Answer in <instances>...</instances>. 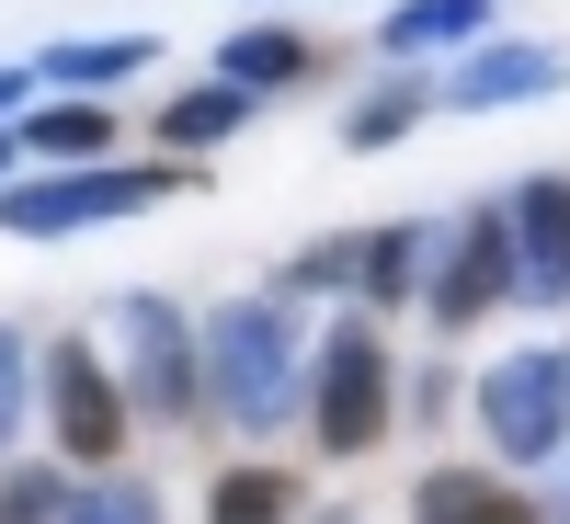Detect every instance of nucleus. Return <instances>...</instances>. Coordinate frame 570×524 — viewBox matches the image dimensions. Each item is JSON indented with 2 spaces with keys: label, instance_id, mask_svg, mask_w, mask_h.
<instances>
[{
  "label": "nucleus",
  "instance_id": "f257e3e1",
  "mask_svg": "<svg viewBox=\"0 0 570 524\" xmlns=\"http://www.w3.org/2000/svg\"><path fill=\"white\" fill-rule=\"evenodd\" d=\"M195 354H206V411H228L240 434H274V422L308 411V319H297L285 285L228 297V308L195 330Z\"/></svg>",
  "mask_w": 570,
  "mask_h": 524
},
{
  "label": "nucleus",
  "instance_id": "f03ea898",
  "mask_svg": "<svg viewBox=\"0 0 570 524\" xmlns=\"http://www.w3.org/2000/svg\"><path fill=\"white\" fill-rule=\"evenodd\" d=\"M104 343H115V388H126L137 422H195L206 411L195 319H183L160 285H115V297H104Z\"/></svg>",
  "mask_w": 570,
  "mask_h": 524
},
{
  "label": "nucleus",
  "instance_id": "7ed1b4c3",
  "mask_svg": "<svg viewBox=\"0 0 570 524\" xmlns=\"http://www.w3.org/2000/svg\"><path fill=\"white\" fill-rule=\"evenodd\" d=\"M400 365L389 343H376V308H343L320 330V354H308V434L320 456H365V445H389V422H400Z\"/></svg>",
  "mask_w": 570,
  "mask_h": 524
},
{
  "label": "nucleus",
  "instance_id": "20e7f679",
  "mask_svg": "<svg viewBox=\"0 0 570 524\" xmlns=\"http://www.w3.org/2000/svg\"><path fill=\"white\" fill-rule=\"evenodd\" d=\"M183 160H58L46 182H0V228L12 240H69V228H115L137 206H171Z\"/></svg>",
  "mask_w": 570,
  "mask_h": 524
},
{
  "label": "nucleus",
  "instance_id": "39448f33",
  "mask_svg": "<svg viewBox=\"0 0 570 524\" xmlns=\"http://www.w3.org/2000/svg\"><path fill=\"white\" fill-rule=\"evenodd\" d=\"M468 399H480V434H491L502 467H548V456H570V354L525 343V354H502Z\"/></svg>",
  "mask_w": 570,
  "mask_h": 524
},
{
  "label": "nucleus",
  "instance_id": "423d86ee",
  "mask_svg": "<svg viewBox=\"0 0 570 524\" xmlns=\"http://www.w3.org/2000/svg\"><path fill=\"white\" fill-rule=\"evenodd\" d=\"M35 411L58 422V445L80 456V467H115V445H126V388H115V365L80 343V330H58V343L35 354Z\"/></svg>",
  "mask_w": 570,
  "mask_h": 524
},
{
  "label": "nucleus",
  "instance_id": "0eeeda50",
  "mask_svg": "<svg viewBox=\"0 0 570 524\" xmlns=\"http://www.w3.org/2000/svg\"><path fill=\"white\" fill-rule=\"evenodd\" d=\"M422 308H434V330L456 343V330H480L491 308H513V228L502 206H468L456 228H434V274H422Z\"/></svg>",
  "mask_w": 570,
  "mask_h": 524
},
{
  "label": "nucleus",
  "instance_id": "6e6552de",
  "mask_svg": "<svg viewBox=\"0 0 570 524\" xmlns=\"http://www.w3.org/2000/svg\"><path fill=\"white\" fill-rule=\"evenodd\" d=\"M570 91V46L548 34H480L434 69V115H502V103H548Z\"/></svg>",
  "mask_w": 570,
  "mask_h": 524
},
{
  "label": "nucleus",
  "instance_id": "1a4fd4ad",
  "mask_svg": "<svg viewBox=\"0 0 570 524\" xmlns=\"http://www.w3.org/2000/svg\"><path fill=\"white\" fill-rule=\"evenodd\" d=\"M513 228V308H570V171H525L502 195Z\"/></svg>",
  "mask_w": 570,
  "mask_h": 524
},
{
  "label": "nucleus",
  "instance_id": "9d476101",
  "mask_svg": "<svg viewBox=\"0 0 570 524\" xmlns=\"http://www.w3.org/2000/svg\"><path fill=\"white\" fill-rule=\"evenodd\" d=\"M411 524H548V502L491 479V467H422L411 479Z\"/></svg>",
  "mask_w": 570,
  "mask_h": 524
},
{
  "label": "nucleus",
  "instance_id": "9b49d317",
  "mask_svg": "<svg viewBox=\"0 0 570 524\" xmlns=\"http://www.w3.org/2000/svg\"><path fill=\"white\" fill-rule=\"evenodd\" d=\"M263 115V91H240V80H195V91H171L160 103V160H206V149H228Z\"/></svg>",
  "mask_w": 570,
  "mask_h": 524
},
{
  "label": "nucleus",
  "instance_id": "f8f14e48",
  "mask_svg": "<svg viewBox=\"0 0 570 524\" xmlns=\"http://www.w3.org/2000/svg\"><path fill=\"white\" fill-rule=\"evenodd\" d=\"M480 34H491V0H400V12L376 23V58L422 69V58H456V46H480Z\"/></svg>",
  "mask_w": 570,
  "mask_h": 524
},
{
  "label": "nucleus",
  "instance_id": "ddd939ff",
  "mask_svg": "<svg viewBox=\"0 0 570 524\" xmlns=\"http://www.w3.org/2000/svg\"><path fill=\"white\" fill-rule=\"evenodd\" d=\"M422 274H434V217L354 240V297H365V308H422Z\"/></svg>",
  "mask_w": 570,
  "mask_h": 524
},
{
  "label": "nucleus",
  "instance_id": "4468645a",
  "mask_svg": "<svg viewBox=\"0 0 570 524\" xmlns=\"http://www.w3.org/2000/svg\"><path fill=\"white\" fill-rule=\"evenodd\" d=\"M160 58V34H69V46H46L35 58V80L46 91H115V80H137Z\"/></svg>",
  "mask_w": 570,
  "mask_h": 524
},
{
  "label": "nucleus",
  "instance_id": "2eb2a0df",
  "mask_svg": "<svg viewBox=\"0 0 570 524\" xmlns=\"http://www.w3.org/2000/svg\"><path fill=\"white\" fill-rule=\"evenodd\" d=\"M217 80H240V91H285V80H308V34L297 23H240L217 46Z\"/></svg>",
  "mask_w": 570,
  "mask_h": 524
},
{
  "label": "nucleus",
  "instance_id": "dca6fc26",
  "mask_svg": "<svg viewBox=\"0 0 570 524\" xmlns=\"http://www.w3.org/2000/svg\"><path fill=\"white\" fill-rule=\"evenodd\" d=\"M23 149H46V160H104V149H115L104 91H58L46 115H23Z\"/></svg>",
  "mask_w": 570,
  "mask_h": 524
},
{
  "label": "nucleus",
  "instance_id": "f3484780",
  "mask_svg": "<svg viewBox=\"0 0 570 524\" xmlns=\"http://www.w3.org/2000/svg\"><path fill=\"white\" fill-rule=\"evenodd\" d=\"M422 115H434V69H400L389 91H365V103L343 115V149H400Z\"/></svg>",
  "mask_w": 570,
  "mask_h": 524
},
{
  "label": "nucleus",
  "instance_id": "a211bd4d",
  "mask_svg": "<svg viewBox=\"0 0 570 524\" xmlns=\"http://www.w3.org/2000/svg\"><path fill=\"white\" fill-rule=\"evenodd\" d=\"M206 524H297V479L285 467H217Z\"/></svg>",
  "mask_w": 570,
  "mask_h": 524
},
{
  "label": "nucleus",
  "instance_id": "6ab92c4d",
  "mask_svg": "<svg viewBox=\"0 0 570 524\" xmlns=\"http://www.w3.org/2000/svg\"><path fill=\"white\" fill-rule=\"evenodd\" d=\"M58 524H160V491L149 479H69Z\"/></svg>",
  "mask_w": 570,
  "mask_h": 524
},
{
  "label": "nucleus",
  "instance_id": "aec40b11",
  "mask_svg": "<svg viewBox=\"0 0 570 524\" xmlns=\"http://www.w3.org/2000/svg\"><path fill=\"white\" fill-rule=\"evenodd\" d=\"M58 513H69L58 467H0V524H58Z\"/></svg>",
  "mask_w": 570,
  "mask_h": 524
},
{
  "label": "nucleus",
  "instance_id": "412c9836",
  "mask_svg": "<svg viewBox=\"0 0 570 524\" xmlns=\"http://www.w3.org/2000/svg\"><path fill=\"white\" fill-rule=\"evenodd\" d=\"M23 411H35V343L12 319H0V456H12V434H23Z\"/></svg>",
  "mask_w": 570,
  "mask_h": 524
},
{
  "label": "nucleus",
  "instance_id": "4be33fe9",
  "mask_svg": "<svg viewBox=\"0 0 570 524\" xmlns=\"http://www.w3.org/2000/svg\"><path fill=\"white\" fill-rule=\"evenodd\" d=\"M308 285H354V240H308L297 274H285V297H308Z\"/></svg>",
  "mask_w": 570,
  "mask_h": 524
},
{
  "label": "nucleus",
  "instance_id": "5701e85b",
  "mask_svg": "<svg viewBox=\"0 0 570 524\" xmlns=\"http://www.w3.org/2000/svg\"><path fill=\"white\" fill-rule=\"evenodd\" d=\"M35 91H46L35 69H0V115H23V103H35Z\"/></svg>",
  "mask_w": 570,
  "mask_h": 524
},
{
  "label": "nucleus",
  "instance_id": "b1692460",
  "mask_svg": "<svg viewBox=\"0 0 570 524\" xmlns=\"http://www.w3.org/2000/svg\"><path fill=\"white\" fill-rule=\"evenodd\" d=\"M559 479H548V524H570V456H548Z\"/></svg>",
  "mask_w": 570,
  "mask_h": 524
},
{
  "label": "nucleus",
  "instance_id": "393cba45",
  "mask_svg": "<svg viewBox=\"0 0 570 524\" xmlns=\"http://www.w3.org/2000/svg\"><path fill=\"white\" fill-rule=\"evenodd\" d=\"M0 182H12V126H0Z\"/></svg>",
  "mask_w": 570,
  "mask_h": 524
},
{
  "label": "nucleus",
  "instance_id": "a878e982",
  "mask_svg": "<svg viewBox=\"0 0 570 524\" xmlns=\"http://www.w3.org/2000/svg\"><path fill=\"white\" fill-rule=\"evenodd\" d=\"M320 524H354V513H320Z\"/></svg>",
  "mask_w": 570,
  "mask_h": 524
}]
</instances>
